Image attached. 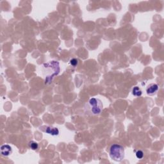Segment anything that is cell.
Masks as SVG:
<instances>
[{
	"label": "cell",
	"instance_id": "obj_1",
	"mask_svg": "<svg viewBox=\"0 0 164 164\" xmlns=\"http://www.w3.org/2000/svg\"><path fill=\"white\" fill-rule=\"evenodd\" d=\"M42 72L45 78L46 84H51L53 78L60 72L59 63L54 60L48 63H45L42 65Z\"/></svg>",
	"mask_w": 164,
	"mask_h": 164
},
{
	"label": "cell",
	"instance_id": "obj_2",
	"mask_svg": "<svg viewBox=\"0 0 164 164\" xmlns=\"http://www.w3.org/2000/svg\"><path fill=\"white\" fill-rule=\"evenodd\" d=\"M109 154L113 160L121 161L124 158V149L119 144H113L110 148Z\"/></svg>",
	"mask_w": 164,
	"mask_h": 164
},
{
	"label": "cell",
	"instance_id": "obj_3",
	"mask_svg": "<svg viewBox=\"0 0 164 164\" xmlns=\"http://www.w3.org/2000/svg\"><path fill=\"white\" fill-rule=\"evenodd\" d=\"M88 106H89V112L92 115L99 114L102 112L103 108V105L101 101L96 97L91 98L89 100Z\"/></svg>",
	"mask_w": 164,
	"mask_h": 164
},
{
	"label": "cell",
	"instance_id": "obj_4",
	"mask_svg": "<svg viewBox=\"0 0 164 164\" xmlns=\"http://www.w3.org/2000/svg\"><path fill=\"white\" fill-rule=\"evenodd\" d=\"M159 87L157 84H151L149 85H148V87H146V92L147 94L150 96H153L155 95L157 91L158 90Z\"/></svg>",
	"mask_w": 164,
	"mask_h": 164
},
{
	"label": "cell",
	"instance_id": "obj_5",
	"mask_svg": "<svg viewBox=\"0 0 164 164\" xmlns=\"http://www.w3.org/2000/svg\"><path fill=\"white\" fill-rule=\"evenodd\" d=\"M1 153L2 155L7 156L12 153V148L8 144L2 146L1 147Z\"/></svg>",
	"mask_w": 164,
	"mask_h": 164
},
{
	"label": "cell",
	"instance_id": "obj_6",
	"mask_svg": "<svg viewBox=\"0 0 164 164\" xmlns=\"http://www.w3.org/2000/svg\"><path fill=\"white\" fill-rule=\"evenodd\" d=\"M45 132L48 133L51 135H58L59 134V130L57 128H52V127H46L44 130Z\"/></svg>",
	"mask_w": 164,
	"mask_h": 164
},
{
	"label": "cell",
	"instance_id": "obj_7",
	"mask_svg": "<svg viewBox=\"0 0 164 164\" xmlns=\"http://www.w3.org/2000/svg\"><path fill=\"white\" fill-rule=\"evenodd\" d=\"M132 94L133 96H135L136 97H139L142 94V90L140 89L139 87L135 86L133 88Z\"/></svg>",
	"mask_w": 164,
	"mask_h": 164
},
{
	"label": "cell",
	"instance_id": "obj_8",
	"mask_svg": "<svg viewBox=\"0 0 164 164\" xmlns=\"http://www.w3.org/2000/svg\"><path fill=\"white\" fill-rule=\"evenodd\" d=\"M29 146L33 150H36L38 148V147H39V145H38V144L37 142H34V141H31V142H30Z\"/></svg>",
	"mask_w": 164,
	"mask_h": 164
},
{
	"label": "cell",
	"instance_id": "obj_9",
	"mask_svg": "<svg viewBox=\"0 0 164 164\" xmlns=\"http://www.w3.org/2000/svg\"><path fill=\"white\" fill-rule=\"evenodd\" d=\"M136 156H137V158L138 159H142L144 156V153L142 151H137V152H136Z\"/></svg>",
	"mask_w": 164,
	"mask_h": 164
},
{
	"label": "cell",
	"instance_id": "obj_10",
	"mask_svg": "<svg viewBox=\"0 0 164 164\" xmlns=\"http://www.w3.org/2000/svg\"><path fill=\"white\" fill-rule=\"evenodd\" d=\"M78 60H76V59H73L72 60H70V64L71 65H72V66H76V65H78Z\"/></svg>",
	"mask_w": 164,
	"mask_h": 164
}]
</instances>
